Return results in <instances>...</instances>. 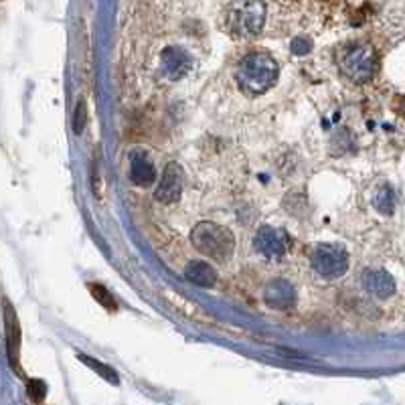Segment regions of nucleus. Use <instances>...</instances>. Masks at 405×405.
<instances>
[{
  "label": "nucleus",
  "instance_id": "15",
  "mask_svg": "<svg viewBox=\"0 0 405 405\" xmlns=\"http://www.w3.org/2000/svg\"><path fill=\"white\" fill-rule=\"evenodd\" d=\"M87 290H89L91 298H93L95 302H100V304H102L108 312H114V310H117L116 300H114V296L110 294V290L106 288V286L89 282V284H87Z\"/></svg>",
  "mask_w": 405,
  "mask_h": 405
},
{
  "label": "nucleus",
  "instance_id": "10",
  "mask_svg": "<svg viewBox=\"0 0 405 405\" xmlns=\"http://www.w3.org/2000/svg\"><path fill=\"white\" fill-rule=\"evenodd\" d=\"M263 300L270 308L276 310H288L296 302V292L286 280H272L263 290Z\"/></svg>",
  "mask_w": 405,
  "mask_h": 405
},
{
  "label": "nucleus",
  "instance_id": "7",
  "mask_svg": "<svg viewBox=\"0 0 405 405\" xmlns=\"http://www.w3.org/2000/svg\"><path fill=\"white\" fill-rule=\"evenodd\" d=\"M182 185H185V173H182V169L176 162H171L164 169L162 180L158 182V189L154 193L156 201L164 202V205H171V202L178 201V197L182 193Z\"/></svg>",
  "mask_w": 405,
  "mask_h": 405
},
{
  "label": "nucleus",
  "instance_id": "6",
  "mask_svg": "<svg viewBox=\"0 0 405 405\" xmlns=\"http://www.w3.org/2000/svg\"><path fill=\"white\" fill-rule=\"evenodd\" d=\"M254 245L261 256L270 260H280L288 249V235L276 227H261L254 237Z\"/></svg>",
  "mask_w": 405,
  "mask_h": 405
},
{
  "label": "nucleus",
  "instance_id": "2",
  "mask_svg": "<svg viewBox=\"0 0 405 405\" xmlns=\"http://www.w3.org/2000/svg\"><path fill=\"white\" fill-rule=\"evenodd\" d=\"M265 23L263 0H233L225 10V29L237 39L256 37Z\"/></svg>",
  "mask_w": 405,
  "mask_h": 405
},
{
  "label": "nucleus",
  "instance_id": "5",
  "mask_svg": "<svg viewBox=\"0 0 405 405\" xmlns=\"http://www.w3.org/2000/svg\"><path fill=\"white\" fill-rule=\"evenodd\" d=\"M312 267L322 278H339L348 270V254L343 245L322 243L312 252Z\"/></svg>",
  "mask_w": 405,
  "mask_h": 405
},
{
  "label": "nucleus",
  "instance_id": "9",
  "mask_svg": "<svg viewBox=\"0 0 405 405\" xmlns=\"http://www.w3.org/2000/svg\"><path fill=\"white\" fill-rule=\"evenodd\" d=\"M4 330H6V350H8V359L12 369H19V347H21V328H19V319L10 306L8 300H4ZM23 375V371H21Z\"/></svg>",
  "mask_w": 405,
  "mask_h": 405
},
{
  "label": "nucleus",
  "instance_id": "19",
  "mask_svg": "<svg viewBox=\"0 0 405 405\" xmlns=\"http://www.w3.org/2000/svg\"><path fill=\"white\" fill-rule=\"evenodd\" d=\"M84 126H86V104L79 102V104H77V110H75V122H73L75 134H82Z\"/></svg>",
  "mask_w": 405,
  "mask_h": 405
},
{
  "label": "nucleus",
  "instance_id": "1",
  "mask_svg": "<svg viewBox=\"0 0 405 405\" xmlns=\"http://www.w3.org/2000/svg\"><path fill=\"white\" fill-rule=\"evenodd\" d=\"M280 73L278 61L265 51H254L239 61L237 79L249 93H263L276 84Z\"/></svg>",
  "mask_w": 405,
  "mask_h": 405
},
{
  "label": "nucleus",
  "instance_id": "4",
  "mask_svg": "<svg viewBox=\"0 0 405 405\" xmlns=\"http://www.w3.org/2000/svg\"><path fill=\"white\" fill-rule=\"evenodd\" d=\"M339 65L352 82H369L377 69L375 51L369 45H347L339 51Z\"/></svg>",
  "mask_w": 405,
  "mask_h": 405
},
{
  "label": "nucleus",
  "instance_id": "17",
  "mask_svg": "<svg viewBox=\"0 0 405 405\" xmlns=\"http://www.w3.org/2000/svg\"><path fill=\"white\" fill-rule=\"evenodd\" d=\"M290 49H292L294 55H306L312 49V41L308 37H296V39H292Z\"/></svg>",
  "mask_w": 405,
  "mask_h": 405
},
{
  "label": "nucleus",
  "instance_id": "18",
  "mask_svg": "<svg viewBox=\"0 0 405 405\" xmlns=\"http://www.w3.org/2000/svg\"><path fill=\"white\" fill-rule=\"evenodd\" d=\"M45 393H47V385L43 383V381H37V379H32L29 381V397L32 402H43L45 399Z\"/></svg>",
  "mask_w": 405,
  "mask_h": 405
},
{
  "label": "nucleus",
  "instance_id": "16",
  "mask_svg": "<svg viewBox=\"0 0 405 405\" xmlns=\"http://www.w3.org/2000/svg\"><path fill=\"white\" fill-rule=\"evenodd\" d=\"M77 359L82 361V363H86L89 369H93L95 373H100V375L104 377V379H108L110 383H117V375L114 369H110L108 365H104V363H100V361H93L91 357H87V355H77Z\"/></svg>",
  "mask_w": 405,
  "mask_h": 405
},
{
  "label": "nucleus",
  "instance_id": "12",
  "mask_svg": "<svg viewBox=\"0 0 405 405\" xmlns=\"http://www.w3.org/2000/svg\"><path fill=\"white\" fill-rule=\"evenodd\" d=\"M185 278L199 288H213L217 282V272L207 261H189L185 267Z\"/></svg>",
  "mask_w": 405,
  "mask_h": 405
},
{
  "label": "nucleus",
  "instance_id": "11",
  "mask_svg": "<svg viewBox=\"0 0 405 405\" xmlns=\"http://www.w3.org/2000/svg\"><path fill=\"white\" fill-rule=\"evenodd\" d=\"M363 284L367 292L375 294L377 298H389L395 292V280L383 270H369L363 274Z\"/></svg>",
  "mask_w": 405,
  "mask_h": 405
},
{
  "label": "nucleus",
  "instance_id": "14",
  "mask_svg": "<svg viewBox=\"0 0 405 405\" xmlns=\"http://www.w3.org/2000/svg\"><path fill=\"white\" fill-rule=\"evenodd\" d=\"M373 207L381 215H391L393 213V209H395V195H393L391 187L383 185V187L377 189L375 197H373Z\"/></svg>",
  "mask_w": 405,
  "mask_h": 405
},
{
  "label": "nucleus",
  "instance_id": "8",
  "mask_svg": "<svg viewBox=\"0 0 405 405\" xmlns=\"http://www.w3.org/2000/svg\"><path fill=\"white\" fill-rule=\"evenodd\" d=\"M160 67H162V71H164V75L169 79L176 82V79L185 77L191 71L193 57L185 49H180V47H169L160 55Z\"/></svg>",
  "mask_w": 405,
  "mask_h": 405
},
{
  "label": "nucleus",
  "instance_id": "20",
  "mask_svg": "<svg viewBox=\"0 0 405 405\" xmlns=\"http://www.w3.org/2000/svg\"><path fill=\"white\" fill-rule=\"evenodd\" d=\"M397 114L402 117H405V97H397V106H395Z\"/></svg>",
  "mask_w": 405,
  "mask_h": 405
},
{
  "label": "nucleus",
  "instance_id": "3",
  "mask_svg": "<svg viewBox=\"0 0 405 405\" xmlns=\"http://www.w3.org/2000/svg\"><path fill=\"white\" fill-rule=\"evenodd\" d=\"M191 241L202 256L215 261H227L235 249L233 233L217 223H211V221L199 223L191 233Z\"/></svg>",
  "mask_w": 405,
  "mask_h": 405
},
{
  "label": "nucleus",
  "instance_id": "13",
  "mask_svg": "<svg viewBox=\"0 0 405 405\" xmlns=\"http://www.w3.org/2000/svg\"><path fill=\"white\" fill-rule=\"evenodd\" d=\"M130 178L134 180V185L138 187H148L156 180V169L150 162V158L142 152H134L132 154V162H130Z\"/></svg>",
  "mask_w": 405,
  "mask_h": 405
}]
</instances>
